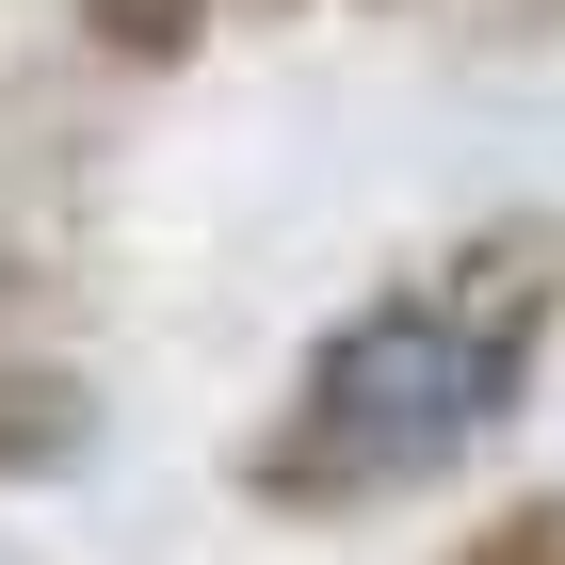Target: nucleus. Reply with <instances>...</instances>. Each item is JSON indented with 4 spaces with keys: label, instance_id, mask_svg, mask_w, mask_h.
Returning <instances> with one entry per match:
<instances>
[{
    "label": "nucleus",
    "instance_id": "obj_1",
    "mask_svg": "<svg viewBox=\"0 0 565 565\" xmlns=\"http://www.w3.org/2000/svg\"><path fill=\"white\" fill-rule=\"evenodd\" d=\"M550 323H565V226L550 211H501L469 243H436L420 275H388L372 307H340L307 340L275 420L243 436V501H275V518H372V501L452 484L533 404Z\"/></svg>",
    "mask_w": 565,
    "mask_h": 565
},
{
    "label": "nucleus",
    "instance_id": "obj_2",
    "mask_svg": "<svg viewBox=\"0 0 565 565\" xmlns=\"http://www.w3.org/2000/svg\"><path fill=\"white\" fill-rule=\"evenodd\" d=\"M97 452V372L49 340H0V484H65Z\"/></svg>",
    "mask_w": 565,
    "mask_h": 565
},
{
    "label": "nucleus",
    "instance_id": "obj_3",
    "mask_svg": "<svg viewBox=\"0 0 565 565\" xmlns=\"http://www.w3.org/2000/svg\"><path fill=\"white\" fill-rule=\"evenodd\" d=\"M211 17H226V0H82V49L162 82V65H194V49H211Z\"/></svg>",
    "mask_w": 565,
    "mask_h": 565
},
{
    "label": "nucleus",
    "instance_id": "obj_4",
    "mask_svg": "<svg viewBox=\"0 0 565 565\" xmlns=\"http://www.w3.org/2000/svg\"><path fill=\"white\" fill-rule=\"evenodd\" d=\"M452 565H565V484H550V501H518V518H484Z\"/></svg>",
    "mask_w": 565,
    "mask_h": 565
},
{
    "label": "nucleus",
    "instance_id": "obj_5",
    "mask_svg": "<svg viewBox=\"0 0 565 565\" xmlns=\"http://www.w3.org/2000/svg\"><path fill=\"white\" fill-rule=\"evenodd\" d=\"M33 307H49V275L17 259V243H0V340H17V323H33Z\"/></svg>",
    "mask_w": 565,
    "mask_h": 565
},
{
    "label": "nucleus",
    "instance_id": "obj_6",
    "mask_svg": "<svg viewBox=\"0 0 565 565\" xmlns=\"http://www.w3.org/2000/svg\"><path fill=\"white\" fill-rule=\"evenodd\" d=\"M259 17H307V0H259Z\"/></svg>",
    "mask_w": 565,
    "mask_h": 565
}]
</instances>
